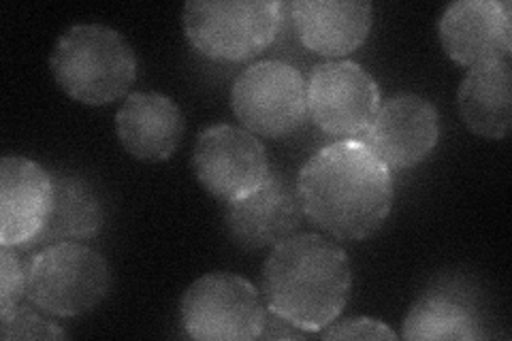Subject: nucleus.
Instances as JSON below:
<instances>
[{
	"label": "nucleus",
	"mask_w": 512,
	"mask_h": 341,
	"mask_svg": "<svg viewBox=\"0 0 512 341\" xmlns=\"http://www.w3.org/2000/svg\"><path fill=\"white\" fill-rule=\"evenodd\" d=\"M280 0H190L182 26L188 43L214 62H244L263 54L280 35Z\"/></svg>",
	"instance_id": "obj_4"
},
{
	"label": "nucleus",
	"mask_w": 512,
	"mask_h": 341,
	"mask_svg": "<svg viewBox=\"0 0 512 341\" xmlns=\"http://www.w3.org/2000/svg\"><path fill=\"white\" fill-rule=\"evenodd\" d=\"M457 105L461 120L476 137L500 141L512 122V69L510 60L483 62L463 77Z\"/></svg>",
	"instance_id": "obj_16"
},
{
	"label": "nucleus",
	"mask_w": 512,
	"mask_h": 341,
	"mask_svg": "<svg viewBox=\"0 0 512 341\" xmlns=\"http://www.w3.org/2000/svg\"><path fill=\"white\" fill-rule=\"evenodd\" d=\"M116 135L122 148L137 160H169L182 143V109L167 94L133 92L116 113Z\"/></svg>",
	"instance_id": "obj_15"
},
{
	"label": "nucleus",
	"mask_w": 512,
	"mask_h": 341,
	"mask_svg": "<svg viewBox=\"0 0 512 341\" xmlns=\"http://www.w3.org/2000/svg\"><path fill=\"white\" fill-rule=\"evenodd\" d=\"M323 339H367V341H378V339H395V331L376 318H348L342 322H331L325 331H320Z\"/></svg>",
	"instance_id": "obj_21"
},
{
	"label": "nucleus",
	"mask_w": 512,
	"mask_h": 341,
	"mask_svg": "<svg viewBox=\"0 0 512 341\" xmlns=\"http://www.w3.org/2000/svg\"><path fill=\"white\" fill-rule=\"evenodd\" d=\"M303 207L293 184L282 171L271 169L267 180L224 205V226L235 246L244 250L276 248L297 235Z\"/></svg>",
	"instance_id": "obj_10"
},
{
	"label": "nucleus",
	"mask_w": 512,
	"mask_h": 341,
	"mask_svg": "<svg viewBox=\"0 0 512 341\" xmlns=\"http://www.w3.org/2000/svg\"><path fill=\"white\" fill-rule=\"evenodd\" d=\"M402 337L410 341H474L483 333L466 305L444 295H427L410 307Z\"/></svg>",
	"instance_id": "obj_18"
},
{
	"label": "nucleus",
	"mask_w": 512,
	"mask_h": 341,
	"mask_svg": "<svg viewBox=\"0 0 512 341\" xmlns=\"http://www.w3.org/2000/svg\"><path fill=\"white\" fill-rule=\"evenodd\" d=\"M192 171L220 203H231L259 188L271 171L263 141L244 126L214 124L199 133Z\"/></svg>",
	"instance_id": "obj_9"
},
{
	"label": "nucleus",
	"mask_w": 512,
	"mask_h": 341,
	"mask_svg": "<svg viewBox=\"0 0 512 341\" xmlns=\"http://www.w3.org/2000/svg\"><path fill=\"white\" fill-rule=\"evenodd\" d=\"M15 250L0 248V316L13 312L26 297V265Z\"/></svg>",
	"instance_id": "obj_20"
},
{
	"label": "nucleus",
	"mask_w": 512,
	"mask_h": 341,
	"mask_svg": "<svg viewBox=\"0 0 512 341\" xmlns=\"http://www.w3.org/2000/svg\"><path fill=\"white\" fill-rule=\"evenodd\" d=\"M50 67L58 88L88 107L116 103L137 79V56L131 43L103 24H75L64 30Z\"/></svg>",
	"instance_id": "obj_3"
},
{
	"label": "nucleus",
	"mask_w": 512,
	"mask_h": 341,
	"mask_svg": "<svg viewBox=\"0 0 512 341\" xmlns=\"http://www.w3.org/2000/svg\"><path fill=\"white\" fill-rule=\"evenodd\" d=\"M267 307L252 282L235 273H207L192 282L180 303L184 333L197 341L261 339Z\"/></svg>",
	"instance_id": "obj_6"
},
{
	"label": "nucleus",
	"mask_w": 512,
	"mask_h": 341,
	"mask_svg": "<svg viewBox=\"0 0 512 341\" xmlns=\"http://www.w3.org/2000/svg\"><path fill=\"white\" fill-rule=\"evenodd\" d=\"M105 207L90 182L77 175H54V199L41 235L30 248L62 241H86L101 233Z\"/></svg>",
	"instance_id": "obj_17"
},
{
	"label": "nucleus",
	"mask_w": 512,
	"mask_h": 341,
	"mask_svg": "<svg viewBox=\"0 0 512 341\" xmlns=\"http://www.w3.org/2000/svg\"><path fill=\"white\" fill-rule=\"evenodd\" d=\"M54 175L26 156L0 160V246L30 250L47 222Z\"/></svg>",
	"instance_id": "obj_13"
},
{
	"label": "nucleus",
	"mask_w": 512,
	"mask_h": 341,
	"mask_svg": "<svg viewBox=\"0 0 512 341\" xmlns=\"http://www.w3.org/2000/svg\"><path fill=\"white\" fill-rule=\"evenodd\" d=\"M295 184L303 216L340 241L370 239L393 209V175L361 139L320 148Z\"/></svg>",
	"instance_id": "obj_1"
},
{
	"label": "nucleus",
	"mask_w": 512,
	"mask_h": 341,
	"mask_svg": "<svg viewBox=\"0 0 512 341\" xmlns=\"http://www.w3.org/2000/svg\"><path fill=\"white\" fill-rule=\"evenodd\" d=\"M109 284L105 256L79 241L43 246L26 263V299L58 318L92 312L107 297Z\"/></svg>",
	"instance_id": "obj_5"
},
{
	"label": "nucleus",
	"mask_w": 512,
	"mask_h": 341,
	"mask_svg": "<svg viewBox=\"0 0 512 341\" xmlns=\"http://www.w3.org/2000/svg\"><path fill=\"white\" fill-rule=\"evenodd\" d=\"M438 35L446 56L461 67L510 60L512 7L506 0H457L444 9Z\"/></svg>",
	"instance_id": "obj_12"
},
{
	"label": "nucleus",
	"mask_w": 512,
	"mask_h": 341,
	"mask_svg": "<svg viewBox=\"0 0 512 341\" xmlns=\"http://www.w3.org/2000/svg\"><path fill=\"white\" fill-rule=\"evenodd\" d=\"M265 307L303 333H320L340 318L350 299L346 250L323 235H293L271 248L263 265Z\"/></svg>",
	"instance_id": "obj_2"
},
{
	"label": "nucleus",
	"mask_w": 512,
	"mask_h": 341,
	"mask_svg": "<svg viewBox=\"0 0 512 341\" xmlns=\"http://www.w3.org/2000/svg\"><path fill=\"white\" fill-rule=\"evenodd\" d=\"M288 9L301 45L325 58L357 52L374 22L367 0H295Z\"/></svg>",
	"instance_id": "obj_14"
},
{
	"label": "nucleus",
	"mask_w": 512,
	"mask_h": 341,
	"mask_svg": "<svg viewBox=\"0 0 512 341\" xmlns=\"http://www.w3.org/2000/svg\"><path fill=\"white\" fill-rule=\"evenodd\" d=\"M0 335L5 341L13 339H64L67 333L56 322L43 318L30 305H18L7 316H0Z\"/></svg>",
	"instance_id": "obj_19"
},
{
	"label": "nucleus",
	"mask_w": 512,
	"mask_h": 341,
	"mask_svg": "<svg viewBox=\"0 0 512 341\" xmlns=\"http://www.w3.org/2000/svg\"><path fill=\"white\" fill-rule=\"evenodd\" d=\"M380 103L378 81L359 62L316 64L308 77V116L320 131L340 141L363 137Z\"/></svg>",
	"instance_id": "obj_8"
},
{
	"label": "nucleus",
	"mask_w": 512,
	"mask_h": 341,
	"mask_svg": "<svg viewBox=\"0 0 512 341\" xmlns=\"http://www.w3.org/2000/svg\"><path fill=\"white\" fill-rule=\"evenodd\" d=\"M231 107L239 126L256 137H288L310 118L308 81L284 60L254 62L233 81Z\"/></svg>",
	"instance_id": "obj_7"
},
{
	"label": "nucleus",
	"mask_w": 512,
	"mask_h": 341,
	"mask_svg": "<svg viewBox=\"0 0 512 341\" xmlns=\"http://www.w3.org/2000/svg\"><path fill=\"white\" fill-rule=\"evenodd\" d=\"M438 139L440 118L436 105L419 94H397L380 103L376 118L361 141L393 173L419 167L436 150Z\"/></svg>",
	"instance_id": "obj_11"
}]
</instances>
